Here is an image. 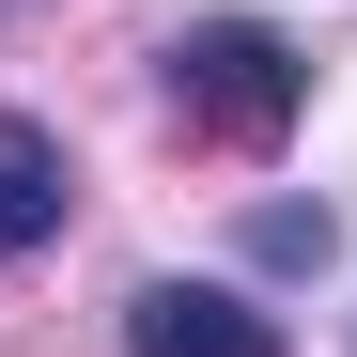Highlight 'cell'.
Listing matches in <instances>:
<instances>
[{
	"instance_id": "cell-2",
	"label": "cell",
	"mask_w": 357,
	"mask_h": 357,
	"mask_svg": "<svg viewBox=\"0 0 357 357\" xmlns=\"http://www.w3.org/2000/svg\"><path fill=\"white\" fill-rule=\"evenodd\" d=\"M125 357H280V326L233 280H140L125 295Z\"/></svg>"
},
{
	"instance_id": "cell-3",
	"label": "cell",
	"mask_w": 357,
	"mask_h": 357,
	"mask_svg": "<svg viewBox=\"0 0 357 357\" xmlns=\"http://www.w3.org/2000/svg\"><path fill=\"white\" fill-rule=\"evenodd\" d=\"M63 202H78V171H63V140L0 109V264H31L47 233H63Z\"/></svg>"
},
{
	"instance_id": "cell-1",
	"label": "cell",
	"mask_w": 357,
	"mask_h": 357,
	"mask_svg": "<svg viewBox=\"0 0 357 357\" xmlns=\"http://www.w3.org/2000/svg\"><path fill=\"white\" fill-rule=\"evenodd\" d=\"M295 93H311V63H295L264 16H202L187 47H171V109H187L202 140H280Z\"/></svg>"
},
{
	"instance_id": "cell-4",
	"label": "cell",
	"mask_w": 357,
	"mask_h": 357,
	"mask_svg": "<svg viewBox=\"0 0 357 357\" xmlns=\"http://www.w3.org/2000/svg\"><path fill=\"white\" fill-rule=\"evenodd\" d=\"M0 16H16V0H0Z\"/></svg>"
}]
</instances>
